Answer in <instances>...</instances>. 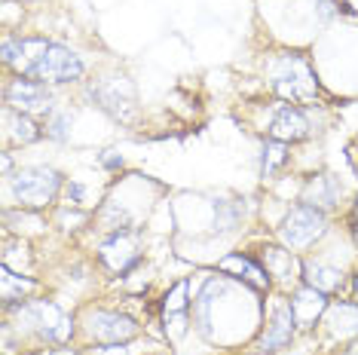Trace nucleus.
I'll list each match as a JSON object with an SVG mask.
<instances>
[{
	"label": "nucleus",
	"instance_id": "f257e3e1",
	"mask_svg": "<svg viewBox=\"0 0 358 355\" xmlns=\"http://www.w3.org/2000/svg\"><path fill=\"white\" fill-rule=\"evenodd\" d=\"M264 321V300L257 288L217 273L199 285L190 300V325L208 346H251Z\"/></svg>",
	"mask_w": 358,
	"mask_h": 355
},
{
	"label": "nucleus",
	"instance_id": "f03ea898",
	"mask_svg": "<svg viewBox=\"0 0 358 355\" xmlns=\"http://www.w3.org/2000/svg\"><path fill=\"white\" fill-rule=\"evenodd\" d=\"M3 316V355L77 343V316L46 297H28L15 306H6Z\"/></svg>",
	"mask_w": 358,
	"mask_h": 355
},
{
	"label": "nucleus",
	"instance_id": "7ed1b4c3",
	"mask_svg": "<svg viewBox=\"0 0 358 355\" xmlns=\"http://www.w3.org/2000/svg\"><path fill=\"white\" fill-rule=\"evenodd\" d=\"M0 61L6 71L46 86H74L83 83L86 61L77 50L46 37H25V34H3L0 43Z\"/></svg>",
	"mask_w": 358,
	"mask_h": 355
},
{
	"label": "nucleus",
	"instance_id": "20e7f679",
	"mask_svg": "<svg viewBox=\"0 0 358 355\" xmlns=\"http://www.w3.org/2000/svg\"><path fill=\"white\" fill-rule=\"evenodd\" d=\"M264 77L270 92L279 101L306 108V104H315L322 99V80L315 74V64L309 61L306 52L285 50L270 55L264 61Z\"/></svg>",
	"mask_w": 358,
	"mask_h": 355
},
{
	"label": "nucleus",
	"instance_id": "39448f33",
	"mask_svg": "<svg viewBox=\"0 0 358 355\" xmlns=\"http://www.w3.org/2000/svg\"><path fill=\"white\" fill-rule=\"evenodd\" d=\"M6 181V205H15V208H31V212H43V208L55 205L62 199V190H64V178L55 166H43V163H34V166H19Z\"/></svg>",
	"mask_w": 358,
	"mask_h": 355
},
{
	"label": "nucleus",
	"instance_id": "423d86ee",
	"mask_svg": "<svg viewBox=\"0 0 358 355\" xmlns=\"http://www.w3.org/2000/svg\"><path fill=\"white\" fill-rule=\"evenodd\" d=\"M144 325L126 310L89 303L77 312V346L92 343H132L141 337Z\"/></svg>",
	"mask_w": 358,
	"mask_h": 355
},
{
	"label": "nucleus",
	"instance_id": "0eeeda50",
	"mask_svg": "<svg viewBox=\"0 0 358 355\" xmlns=\"http://www.w3.org/2000/svg\"><path fill=\"white\" fill-rule=\"evenodd\" d=\"M328 233H331V215L303 203V199L291 203L285 208V215L279 217V224H275V239L285 248H291L294 254L313 252Z\"/></svg>",
	"mask_w": 358,
	"mask_h": 355
},
{
	"label": "nucleus",
	"instance_id": "6e6552de",
	"mask_svg": "<svg viewBox=\"0 0 358 355\" xmlns=\"http://www.w3.org/2000/svg\"><path fill=\"white\" fill-rule=\"evenodd\" d=\"M300 337V328L291 312V300L285 291L270 294V303H264V321H260L257 337L251 340L248 352L255 355H279L285 349H291L294 340Z\"/></svg>",
	"mask_w": 358,
	"mask_h": 355
},
{
	"label": "nucleus",
	"instance_id": "1a4fd4ad",
	"mask_svg": "<svg viewBox=\"0 0 358 355\" xmlns=\"http://www.w3.org/2000/svg\"><path fill=\"white\" fill-rule=\"evenodd\" d=\"M83 95L110 119H117V123H132L138 114L135 86L123 74H101V77L86 80Z\"/></svg>",
	"mask_w": 358,
	"mask_h": 355
},
{
	"label": "nucleus",
	"instance_id": "9d476101",
	"mask_svg": "<svg viewBox=\"0 0 358 355\" xmlns=\"http://www.w3.org/2000/svg\"><path fill=\"white\" fill-rule=\"evenodd\" d=\"M3 108L43 119L50 110L59 108V104H55L52 86L40 83V80H31V77H22V74H13L3 86Z\"/></svg>",
	"mask_w": 358,
	"mask_h": 355
},
{
	"label": "nucleus",
	"instance_id": "9b49d317",
	"mask_svg": "<svg viewBox=\"0 0 358 355\" xmlns=\"http://www.w3.org/2000/svg\"><path fill=\"white\" fill-rule=\"evenodd\" d=\"M315 334H319V343L324 349H331V346L343 349L346 343L358 340V300H343V297L331 300Z\"/></svg>",
	"mask_w": 358,
	"mask_h": 355
},
{
	"label": "nucleus",
	"instance_id": "f8f14e48",
	"mask_svg": "<svg viewBox=\"0 0 358 355\" xmlns=\"http://www.w3.org/2000/svg\"><path fill=\"white\" fill-rule=\"evenodd\" d=\"M141 230H120V233H104L99 245V261L113 270L120 279H126L129 273H135L144 263V252L138 245Z\"/></svg>",
	"mask_w": 358,
	"mask_h": 355
},
{
	"label": "nucleus",
	"instance_id": "ddd939ff",
	"mask_svg": "<svg viewBox=\"0 0 358 355\" xmlns=\"http://www.w3.org/2000/svg\"><path fill=\"white\" fill-rule=\"evenodd\" d=\"M315 132L313 119H309V110L300 108V104H288V101H279L275 108L270 110L264 123V135L273 141H285V144H300V141H309Z\"/></svg>",
	"mask_w": 358,
	"mask_h": 355
},
{
	"label": "nucleus",
	"instance_id": "4468645a",
	"mask_svg": "<svg viewBox=\"0 0 358 355\" xmlns=\"http://www.w3.org/2000/svg\"><path fill=\"white\" fill-rule=\"evenodd\" d=\"M255 257L266 270V276L273 279V291L291 294L300 282H303V276H300V254L285 248L282 242H264Z\"/></svg>",
	"mask_w": 358,
	"mask_h": 355
},
{
	"label": "nucleus",
	"instance_id": "2eb2a0df",
	"mask_svg": "<svg viewBox=\"0 0 358 355\" xmlns=\"http://www.w3.org/2000/svg\"><path fill=\"white\" fill-rule=\"evenodd\" d=\"M352 273L349 266L331 261L324 252H309L300 254V276H303V285H313L324 294H340L343 288L352 282Z\"/></svg>",
	"mask_w": 358,
	"mask_h": 355
},
{
	"label": "nucleus",
	"instance_id": "dca6fc26",
	"mask_svg": "<svg viewBox=\"0 0 358 355\" xmlns=\"http://www.w3.org/2000/svg\"><path fill=\"white\" fill-rule=\"evenodd\" d=\"M288 300H291V312H294L300 334H309V331L319 328L324 310H328V303H331V294H324V291H319V288L300 282L294 291L288 294Z\"/></svg>",
	"mask_w": 358,
	"mask_h": 355
},
{
	"label": "nucleus",
	"instance_id": "f3484780",
	"mask_svg": "<svg viewBox=\"0 0 358 355\" xmlns=\"http://www.w3.org/2000/svg\"><path fill=\"white\" fill-rule=\"evenodd\" d=\"M215 270L227 273V276H233L239 282H245V285H251V288H257L260 294H270L273 291V279L266 276V270L260 266L257 257L248 254V252H230V254L217 257Z\"/></svg>",
	"mask_w": 358,
	"mask_h": 355
},
{
	"label": "nucleus",
	"instance_id": "a211bd4d",
	"mask_svg": "<svg viewBox=\"0 0 358 355\" xmlns=\"http://www.w3.org/2000/svg\"><path fill=\"white\" fill-rule=\"evenodd\" d=\"M300 199L331 215V212H337V208L343 205L346 187H343V181H340V175L319 172V175H309L303 181V196H300Z\"/></svg>",
	"mask_w": 358,
	"mask_h": 355
},
{
	"label": "nucleus",
	"instance_id": "6ab92c4d",
	"mask_svg": "<svg viewBox=\"0 0 358 355\" xmlns=\"http://www.w3.org/2000/svg\"><path fill=\"white\" fill-rule=\"evenodd\" d=\"M208 205H211V221H208L211 236H233V233L242 230L245 215H248L245 199H239V196H215Z\"/></svg>",
	"mask_w": 358,
	"mask_h": 355
},
{
	"label": "nucleus",
	"instance_id": "aec40b11",
	"mask_svg": "<svg viewBox=\"0 0 358 355\" xmlns=\"http://www.w3.org/2000/svg\"><path fill=\"white\" fill-rule=\"evenodd\" d=\"M34 291H40V282L25 276V273L13 270V266L0 263V300H3V310L6 306H15L28 297H34Z\"/></svg>",
	"mask_w": 358,
	"mask_h": 355
},
{
	"label": "nucleus",
	"instance_id": "412c9836",
	"mask_svg": "<svg viewBox=\"0 0 358 355\" xmlns=\"http://www.w3.org/2000/svg\"><path fill=\"white\" fill-rule=\"evenodd\" d=\"M3 126H6V141L19 144V147H25V144H37V141L46 138L43 123H40L37 117L19 114V110H10V108H3Z\"/></svg>",
	"mask_w": 358,
	"mask_h": 355
},
{
	"label": "nucleus",
	"instance_id": "4be33fe9",
	"mask_svg": "<svg viewBox=\"0 0 358 355\" xmlns=\"http://www.w3.org/2000/svg\"><path fill=\"white\" fill-rule=\"evenodd\" d=\"M291 163V144L285 141H273V138H264L260 144V153H257V172L264 181H275L285 168Z\"/></svg>",
	"mask_w": 358,
	"mask_h": 355
},
{
	"label": "nucleus",
	"instance_id": "5701e85b",
	"mask_svg": "<svg viewBox=\"0 0 358 355\" xmlns=\"http://www.w3.org/2000/svg\"><path fill=\"white\" fill-rule=\"evenodd\" d=\"M40 123H43L46 138L64 144V141L71 138V126H74V110H71V108H62V104H59V108L50 110V114L40 119Z\"/></svg>",
	"mask_w": 358,
	"mask_h": 355
},
{
	"label": "nucleus",
	"instance_id": "b1692460",
	"mask_svg": "<svg viewBox=\"0 0 358 355\" xmlns=\"http://www.w3.org/2000/svg\"><path fill=\"white\" fill-rule=\"evenodd\" d=\"M190 279H181L175 282L172 288H169L166 294H162V319L169 316H184V312H190Z\"/></svg>",
	"mask_w": 358,
	"mask_h": 355
},
{
	"label": "nucleus",
	"instance_id": "393cba45",
	"mask_svg": "<svg viewBox=\"0 0 358 355\" xmlns=\"http://www.w3.org/2000/svg\"><path fill=\"white\" fill-rule=\"evenodd\" d=\"M59 203L64 208H89V205H92V193H89L86 184H80V181H74V178H68V181H64V190H62Z\"/></svg>",
	"mask_w": 358,
	"mask_h": 355
},
{
	"label": "nucleus",
	"instance_id": "a878e982",
	"mask_svg": "<svg viewBox=\"0 0 358 355\" xmlns=\"http://www.w3.org/2000/svg\"><path fill=\"white\" fill-rule=\"evenodd\" d=\"M83 355H138L135 340L132 343H92V346H80Z\"/></svg>",
	"mask_w": 358,
	"mask_h": 355
},
{
	"label": "nucleus",
	"instance_id": "bb28decb",
	"mask_svg": "<svg viewBox=\"0 0 358 355\" xmlns=\"http://www.w3.org/2000/svg\"><path fill=\"white\" fill-rule=\"evenodd\" d=\"M99 166L104 168V172H120V168L126 166V159H123V153H117V150H101Z\"/></svg>",
	"mask_w": 358,
	"mask_h": 355
},
{
	"label": "nucleus",
	"instance_id": "cd10ccee",
	"mask_svg": "<svg viewBox=\"0 0 358 355\" xmlns=\"http://www.w3.org/2000/svg\"><path fill=\"white\" fill-rule=\"evenodd\" d=\"M25 355H83V349L77 343H68V346H46V349H34Z\"/></svg>",
	"mask_w": 358,
	"mask_h": 355
},
{
	"label": "nucleus",
	"instance_id": "c85d7f7f",
	"mask_svg": "<svg viewBox=\"0 0 358 355\" xmlns=\"http://www.w3.org/2000/svg\"><path fill=\"white\" fill-rule=\"evenodd\" d=\"M13 175V157H10V150L3 153V178H10Z\"/></svg>",
	"mask_w": 358,
	"mask_h": 355
},
{
	"label": "nucleus",
	"instance_id": "c756f323",
	"mask_svg": "<svg viewBox=\"0 0 358 355\" xmlns=\"http://www.w3.org/2000/svg\"><path fill=\"white\" fill-rule=\"evenodd\" d=\"M349 291H352V300H358V266L352 273V282H349Z\"/></svg>",
	"mask_w": 358,
	"mask_h": 355
},
{
	"label": "nucleus",
	"instance_id": "7c9ffc66",
	"mask_svg": "<svg viewBox=\"0 0 358 355\" xmlns=\"http://www.w3.org/2000/svg\"><path fill=\"white\" fill-rule=\"evenodd\" d=\"M19 3H22V0H19Z\"/></svg>",
	"mask_w": 358,
	"mask_h": 355
}]
</instances>
